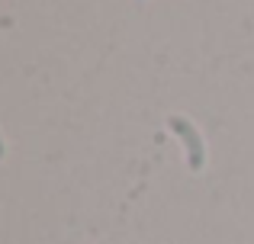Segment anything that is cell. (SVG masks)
Here are the masks:
<instances>
[{
  "label": "cell",
  "instance_id": "obj_1",
  "mask_svg": "<svg viewBox=\"0 0 254 244\" xmlns=\"http://www.w3.org/2000/svg\"><path fill=\"white\" fill-rule=\"evenodd\" d=\"M171 132L184 142L187 148V164H190V170H203L206 164V145H203V135L196 132V125H193L190 119H184V116H171L168 119Z\"/></svg>",
  "mask_w": 254,
  "mask_h": 244
},
{
  "label": "cell",
  "instance_id": "obj_3",
  "mask_svg": "<svg viewBox=\"0 0 254 244\" xmlns=\"http://www.w3.org/2000/svg\"><path fill=\"white\" fill-rule=\"evenodd\" d=\"M138 3H142V0H138Z\"/></svg>",
  "mask_w": 254,
  "mask_h": 244
},
{
  "label": "cell",
  "instance_id": "obj_2",
  "mask_svg": "<svg viewBox=\"0 0 254 244\" xmlns=\"http://www.w3.org/2000/svg\"><path fill=\"white\" fill-rule=\"evenodd\" d=\"M3 151H6V148H3V138H0V157H3Z\"/></svg>",
  "mask_w": 254,
  "mask_h": 244
}]
</instances>
